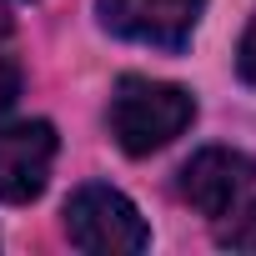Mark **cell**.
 Instances as JSON below:
<instances>
[{"instance_id":"1","label":"cell","mask_w":256,"mask_h":256,"mask_svg":"<svg viewBox=\"0 0 256 256\" xmlns=\"http://www.w3.org/2000/svg\"><path fill=\"white\" fill-rule=\"evenodd\" d=\"M106 116H110V136L126 156H151V151H166L196 120V100H191V90H181L171 80L120 76Z\"/></svg>"},{"instance_id":"2","label":"cell","mask_w":256,"mask_h":256,"mask_svg":"<svg viewBox=\"0 0 256 256\" xmlns=\"http://www.w3.org/2000/svg\"><path fill=\"white\" fill-rule=\"evenodd\" d=\"M66 236L76 251L86 256H120V251H146L151 231L141 221V211L131 206V196H120L116 186H80L66 201Z\"/></svg>"},{"instance_id":"3","label":"cell","mask_w":256,"mask_h":256,"mask_svg":"<svg viewBox=\"0 0 256 256\" xmlns=\"http://www.w3.org/2000/svg\"><path fill=\"white\" fill-rule=\"evenodd\" d=\"M251 186H256V161L241 156V151H231V146H206V151H196V156L181 166V176H176V196H181L191 211L211 216V221L236 216L241 201L251 196Z\"/></svg>"},{"instance_id":"4","label":"cell","mask_w":256,"mask_h":256,"mask_svg":"<svg viewBox=\"0 0 256 256\" xmlns=\"http://www.w3.org/2000/svg\"><path fill=\"white\" fill-rule=\"evenodd\" d=\"M96 10H100V26L120 40L186 50L206 16V0H96Z\"/></svg>"},{"instance_id":"5","label":"cell","mask_w":256,"mask_h":256,"mask_svg":"<svg viewBox=\"0 0 256 256\" xmlns=\"http://www.w3.org/2000/svg\"><path fill=\"white\" fill-rule=\"evenodd\" d=\"M56 161V126L50 120H20L0 131V201L26 206L46 191Z\"/></svg>"},{"instance_id":"6","label":"cell","mask_w":256,"mask_h":256,"mask_svg":"<svg viewBox=\"0 0 256 256\" xmlns=\"http://www.w3.org/2000/svg\"><path fill=\"white\" fill-rule=\"evenodd\" d=\"M221 246H231V251H256V206H251V211H236V221L221 231Z\"/></svg>"},{"instance_id":"7","label":"cell","mask_w":256,"mask_h":256,"mask_svg":"<svg viewBox=\"0 0 256 256\" xmlns=\"http://www.w3.org/2000/svg\"><path fill=\"white\" fill-rule=\"evenodd\" d=\"M16 100H20V66L10 56H0V126H6V116L16 110Z\"/></svg>"},{"instance_id":"8","label":"cell","mask_w":256,"mask_h":256,"mask_svg":"<svg viewBox=\"0 0 256 256\" xmlns=\"http://www.w3.org/2000/svg\"><path fill=\"white\" fill-rule=\"evenodd\" d=\"M236 76L246 86H256V16H251V26H246V36L236 46Z\"/></svg>"},{"instance_id":"9","label":"cell","mask_w":256,"mask_h":256,"mask_svg":"<svg viewBox=\"0 0 256 256\" xmlns=\"http://www.w3.org/2000/svg\"><path fill=\"white\" fill-rule=\"evenodd\" d=\"M10 30V16H6V0H0V36Z\"/></svg>"}]
</instances>
